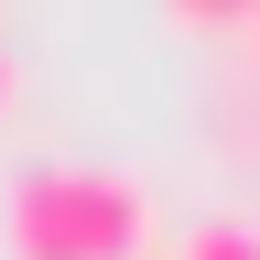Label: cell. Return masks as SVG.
<instances>
[{
    "label": "cell",
    "mask_w": 260,
    "mask_h": 260,
    "mask_svg": "<svg viewBox=\"0 0 260 260\" xmlns=\"http://www.w3.org/2000/svg\"><path fill=\"white\" fill-rule=\"evenodd\" d=\"M217 130H228V152L260 162V76H228L217 87Z\"/></svg>",
    "instance_id": "cell-3"
},
{
    "label": "cell",
    "mask_w": 260,
    "mask_h": 260,
    "mask_svg": "<svg viewBox=\"0 0 260 260\" xmlns=\"http://www.w3.org/2000/svg\"><path fill=\"white\" fill-rule=\"evenodd\" d=\"M0 98H11V54H0Z\"/></svg>",
    "instance_id": "cell-5"
},
{
    "label": "cell",
    "mask_w": 260,
    "mask_h": 260,
    "mask_svg": "<svg viewBox=\"0 0 260 260\" xmlns=\"http://www.w3.org/2000/svg\"><path fill=\"white\" fill-rule=\"evenodd\" d=\"M11 260H152V195L98 162H32L0 195Z\"/></svg>",
    "instance_id": "cell-1"
},
{
    "label": "cell",
    "mask_w": 260,
    "mask_h": 260,
    "mask_svg": "<svg viewBox=\"0 0 260 260\" xmlns=\"http://www.w3.org/2000/svg\"><path fill=\"white\" fill-rule=\"evenodd\" d=\"M239 54H249V76H260V11H249V22H239Z\"/></svg>",
    "instance_id": "cell-4"
},
{
    "label": "cell",
    "mask_w": 260,
    "mask_h": 260,
    "mask_svg": "<svg viewBox=\"0 0 260 260\" xmlns=\"http://www.w3.org/2000/svg\"><path fill=\"white\" fill-rule=\"evenodd\" d=\"M174 260H260V228H249V217H195Z\"/></svg>",
    "instance_id": "cell-2"
}]
</instances>
